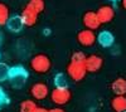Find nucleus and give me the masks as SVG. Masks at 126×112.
I'll use <instances>...</instances> for the list:
<instances>
[{
    "label": "nucleus",
    "instance_id": "1",
    "mask_svg": "<svg viewBox=\"0 0 126 112\" xmlns=\"http://www.w3.org/2000/svg\"><path fill=\"white\" fill-rule=\"evenodd\" d=\"M30 68L32 70H34L35 73H39V74H44L47 72H49V69L52 67V63H50V59L48 56L46 54H35L33 58L30 59Z\"/></svg>",
    "mask_w": 126,
    "mask_h": 112
},
{
    "label": "nucleus",
    "instance_id": "2",
    "mask_svg": "<svg viewBox=\"0 0 126 112\" xmlns=\"http://www.w3.org/2000/svg\"><path fill=\"white\" fill-rule=\"evenodd\" d=\"M28 78V70L23 66H14L10 67V72H9V79L12 81V84L15 88L23 87L25 81Z\"/></svg>",
    "mask_w": 126,
    "mask_h": 112
},
{
    "label": "nucleus",
    "instance_id": "3",
    "mask_svg": "<svg viewBox=\"0 0 126 112\" xmlns=\"http://www.w3.org/2000/svg\"><path fill=\"white\" fill-rule=\"evenodd\" d=\"M50 101L56 106H64L71 101V91L68 87H54V89L50 91Z\"/></svg>",
    "mask_w": 126,
    "mask_h": 112
},
{
    "label": "nucleus",
    "instance_id": "4",
    "mask_svg": "<svg viewBox=\"0 0 126 112\" xmlns=\"http://www.w3.org/2000/svg\"><path fill=\"white\" fill-rule=\"evenodd\" d=\"M66 72H67L68 77L72 81H75V82L82 81L88 73L86 69V66H85V62H72V60L68 63Z\"/></svg>",
    "mask_w": 126,
    "mask_h": 112
},
{
    "label": "nucleus",
    "instance_id": "5",
    "mask_svg": "<svg viewBox=\"0 0 126 112\" xmlns=\"http://www.w3.org/2000/svg\"><path fill=\"white\" fill-rule=\"evenodd\" d=\"M50 95V91L49 87L46 83H34L33 86L30 87V96L33 97L35 101H42V99H46L48 96Z\"/></svg>",
    "mask_w": 126,
    "mask_h": 112
},
{
    "label": "nucleus",
    "instance_id": "6",
    "mask_svg": "<svg viewBox=\"0 0 126 112\" xmlns=\"http://www.w3.org/2000/svg\"><path fill=\"white\" fill-rule=\"evenodd\" d=\"M77 40H78V43L82 45V47H92L94 43L97 42V37L96 34H94L93 30L91 29H83L81 30V32L77 34Z\"/></svg>",
    "mask_w": 126,
    "mask_h": 112
},
{
    "label": "nucleus",
    "instance_id": "7",
    "mask_svg": "<svg viewBox=\"0 0 126 112\" xmlns=\"http://www.w3.org/2000/svg\"><path fill=\"white\" fill-rule=\"evenodd\" d=\"M38 15H39V13H37L29 4H27L24 6V9L22 10V14H20V16H22L23 23H24L25 27H33V25H35L37 22H38Z\"/></svg>",
    "mask_w": 126,
    "mask_h": 112
},
{
    "label": "nucleus",
    "instance_id": "8",
    "mask_svg": "<svg viewBox=\"0 0 126 112\" xmlns=\"http://www.w3.org/2000/svg\"><path fill=\"white\" fill-rule=\"evenodd\" d=\"M103 64V59L98 56V54H91L86 57L85 60V66L88 73H96L102 68Z\"/></svg>",
    "mask_w": 126,
    "mask_h": 112
},
{
    "label": "nucleus",
    "instance_id": "9",
    "mask_svg": "<svg viewBox=\"0 0 126 112\" xmlns=\"http://www.w3.org/2000/svg\"><path fill=\"white\" fill-rule=\"evenodd\" d=\"M82 23L85 25V28L91 29V30H97L101 25V22L98 19V15L96 12H87L83 14Z\"/></svg>",
    "mask_w": 126,
    "mask_h": 112
},
{
    "label": "nucleus",
    "instance_id": "10",
    "mask_svg": "<svg viewBox=\"0 0 126 112\" xmlns=\"http://www.w3.org/2000/svg\"><path fill=\"white\" fill-rule=\"evenodd\" d=\"M96 13L98 15V19H100L101 24L110 23L111 20L113 19V16H115V10L110 5H102V6H100Z\"/></svg>",
    "mask_w": 126,
    "mask_h": 112
},
{
    "label": "nucleus",
    "instance_id": "11",
    "mask_svg": "<svg viewBox=\"0 0 126 112\" xmlns=\"http://www.w3.org/2000/svg\"><path fill=\"white\" fill-rule=\"evenodd\" d=\"M111 91L115 96H125L126 95V78L117 77L112 81Z\"/></svg>",
    "mask_w": 126,
    "mask_h": 112
},
{
    "label": "nucleus",
    "instance_id": "12",
    "mask_svg": "<svg viewBox=\"0 0 126 112\" xmlns=\"http://www.w3.org/2000/svg\"><path fill=\"white\" fill-rule=\"evenodd\" d=\"M97 43L103 48H110L115 43V37L109 30H102L97 34Z\"/></svg>",
    "mask_w": 126,
    "mask_h": 112
},
{
    "label": "nucleus",
    "instance_id": "13",
    "mask_svg": "<svg viewBox=\"0 0 126 112\" xmlns=\"http://www.w3.org/2000/svg\"><path fill=\"white\" fill-rule=\"evenodd\" d=\"M24 23H23V19L20 15H13L10 16L8 23H6V28L10 30L12 33H19L20 30L23 29Z\"/></svg>",
    "mask_w": 126,
    "mask_h": 112
},
{
    "label": "nucleus",
    "instance_id": "14",
    "mask_svg": "<svg viewBox=\"0 0 126 112\" xmlns=\"http://www.w3.org/2000/svg\"><path fill=\"white\" fill-rule=\"evenodd\" d=\"M111 108L115 112L126 111V96H115L111 99Z\"/></svg>",
    "mask_w": 126,
    "mask_h": 112
},
{
    "label": "nucleus",
    "instance_id": "15",
    "mask_svg": "<svg viewBox=\"0 0 126 112\" xmlns=\"http://www.w3.org/2000/svg\"><path fill=\"white\" fill-rule=\"evenodd\" d=\"M37 103H35V99H24L20 102L19 105V112H34L37 108Z\"/></svg>",
    "mask_w": 126,
    "mask_h": 112
},
{
    "label": "nucleus",
    "instance_id": "16",
    "mask_svg": "<svg viewBox=\"0 0 126 112\" xmlns=\"http://www.w3.org/2000/svg\"><path fill=\"white\" fill-rule=\"evenodd\" d=\"M68 74L66 73H57L53 78L54 87H68Z\"/></svg>",
    "mask_w": 126,
    "mask_h": 112
},
{
    "label": "nucleus",
    "instance_id": "17",
    "mask_svg": "<svg viewBox=\"0 0 126 112\" xmlns=\"http://www.w3.org/2000/svg\"><path fill=\"white\" fill-rule=\"evenodd\" d=\"M9 18H10V15H9V8H8V5H5L4 3H0V27H1V25H6Z\"/></svg>",
    "mask_w": 126,
    "mask_h": 112
},
{
    "label": "nucleus",
    "instance_id": "18",
    "mask_svg": "<svg viewBox=\"0 0 126 112\" xmlns=\"http://www.w3.org/2000/svg\"><path fill=\"white\" fill-rule=\"evenodd\" d=\"M32 8H33L37 13H43V10H44V0H30V1L28 3Z\"/></svg>",
    "mask_w": 126,
    "mask_h": 112
},
{
    "label": "nucleus",
    "instance_id": "19",
    "mask_svg": "<svg viewBox=\"0 0 126 112\" xmlns=\"http://www.w3.org/2000/svg\"><path fill=\"white\" fill-rule=\"evenodd\" d=\"M9 72H10V67L0 62V82L9 79Z\"/></svg>",
    "mask_w": 126,
    "mask_h": 112
},
{
    "label": "nucleus",
    "instance_id": "20",
    "mask_svg": "<svg viewBox=\"0 0 126 112\" xmlns=\"http://www.w3.org/2000/svg\"><path fill=\"white\" fill-rule=\"evenodd\" d=\"M86 54L83 52H79V50H76L75 53H72L71 56V60L72 62H85L86 60Z\"/></svg>",
    "mask_w": 126,
    "mask_h": 112
},
{
    "label": "nucleus",
    "instance_id": "21",
    "mask_svg": "<svg viewBox=\"0 0 126 112\" xmlns=\"http://www.w3.org/2000/svg\"><path fill=\"white\" fill-rule=\"evenodd\" d=\"M8 102V97H6V95L4 93V91L0 88V107H1L3 105H5Z\"/></svg>",
    "mask_w": 126,
    "mask_h": 112
},
{
    "label": "nucleus",
    "instance_id": "22",
    "mask_svg": "<svg viewBox=\"0 0 126 112\" xmlns=\"http://www.w3.org/2000/svg\"><path fill=\"white\" fill-rule=\"evenodd\" d=\"M48 112H64L61 107H53V108H50V110H48Z\"/></svg>",
    "mask_w": 126,
    "mask_h": 112
},
{
    "label": "nucleus",
    "instance_id": "23",
    "mask_svg": "<svg viewBox=\"0 0 126 112\" xmlns=\"http://www.w3.org/2000/svg\"><path fill=\"white\" fill-rule=\"evenodd\" d=\"M34 112H48V110H46L44 107H39V106H38V107L35 108Z\"/></svg>",
    "mask_w": 126,
    "mask_h": 112
},
{
    "label": "nucleus",
    "instance_id": "24",
    "mask_svg": "<svg viewBox=\"0 0 126 112\" xmlns=\"http://www.w3.org/2000/svg\"><path fill=\"white\" fill-rule=\"evenodd\" d=\"M121 4H122V8L126 10V0H121Z\"/></svg>",
    "mask_w": 126,
    "mask_h": 112
},
{
    "label": "nucleus",
    "instance_id": "25",
    "mask_svg": "<svg viewBox=\"0 0 126 112\" xmlns=\"http://www.w3.org/2000/svg\"><path fill=\"white\" fill-rule=\"evenodd\" d=\"M110 1H119V0H110Z\"/></svg>",
    "mask_w": 126,
    "mask_h": 112
},
{
    "label": "nucleus",
    "instance_id": "26",
    "mask_svg": "<svg viewBox=\"0 0 126 112\" xmlns=\"http://www.w3.org/2000/svg\"><path fill=\"white\" fill-rule=\"evenodd\" d=\"M125 112H126V111H125Z\"/></svg>",
    "mask_w": 126,
    "mask_h": 112
}]
</instances>
